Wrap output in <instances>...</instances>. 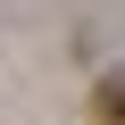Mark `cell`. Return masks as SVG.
Instances as JSON below:
<instances>
[{"instance_id":"1","label":"cell","mask_w":125,"mask_h":125,"mask_svg":"<svg viewBox=\"0 0 125 125\" xmlns=\"http://www.w3.org/2000/svg\"><path fill=\"white\" fill-rule=\"evenodd\" d=\"M92 108H100V117H108V125H125V75H108V83H100V92H92Z\"/></svg>"}]
</instances>
